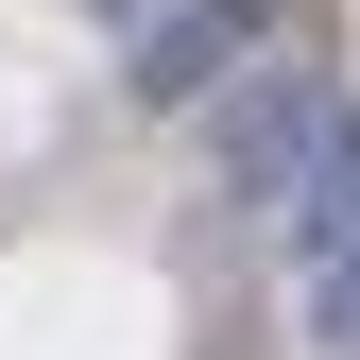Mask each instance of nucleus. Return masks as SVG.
Here are the masks:
<instances>
[{"label":"nucleus","mask_w":360,"mask_h":360,"mask_svg":"<svg viewBox=\"0 0 360 360\" xmlns=\"http://www.w3.org/2000/svg\"><path fill=\"white\" fill-rule=\"evenodd\" d=\"M343 103H360V86H343L326 52H292V34H275L257 69H223L206 103H189V172H206V206H240V223H275V206L309 189V155L343 138Z\"/></svg>","instance_id":"f257e3e1"},{"label":"nucleus","mask_w":360,"mask_h":360,"mask_svg":"<svg viewBox=\"0 0 360 360\" xmlns=\"http://www.w3.org/2000/svg\"><path fill=\"white\" fill-rule=\"evenodd\" d=\"M292 34V0H155L138 34H120V103H155V120H189L223 69H257Z\"/></svg>","instance_id":"f03ea898"},{"label":"nucleus","mask_w":360,"mask_h":360,"mask_svg":"<svg viewBox=\"0 0 360 360\" xmlns=\"http://www.w3.org/2000/svg\"><path fill=\"white\" fill-rule=\"evenodd\" d=\"M275 257H292V292H326L343 257H360V103H343V138L309 155V189L275 206Z\"/></svg>","instance_id":"7ed1b4c3"},{"label":"nucleus","mask_w":360,"mask_h":360,"mask_svg":"<svg viewBox=\"0 0 360 360\" xmlns=\"http://www.w3.org/2000/svg\"><path fill=\"white\" fill-rule=\"evenodd\" d=\"M292 309H309V343H326V360H360V257H343L326 292H292Z\"/></svg>","instance_id":"20e7f679"}]
</instances>
